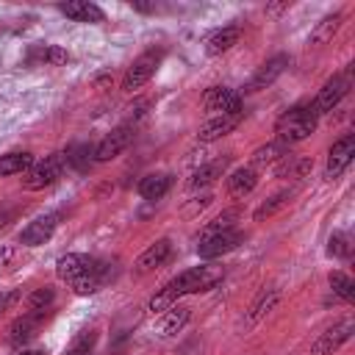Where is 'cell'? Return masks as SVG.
Segmentation results:
<instances>
[{"label":"cell","instance_id":"836d02e7","mask_svg":"<svg viewBox=\"0 0 355 355\" xmlns=\"http://www.w3.org/2000/svg\"><path fill=\"white\" fill-rule=\"evenodd\" d=\"M94 330H83V333H78L75 338H72V344H69V349L64 352V355H92V347H94Z\"/></svg>","mask_w":355,"mask_h":355},{"label":"cell","instance_id":"4316f807","mask_svg":"<svg viewBox=\"0 0 355 355\" xmlns=\"http://www.w3.org/2000/svg\"><path fill=\"white\" fill-rule=\"evenodd\" d=\"M286 153H288V147H286V144H280V141L261 144V147L252 153V169H255V166H266V164H277Z\"/></svg>","mask_w":355,"mask_h":355},{"label":"cell","instance_id":"7a4b0ae2","mask_svg":"<svg viewBox=\"0 0 355 355\" xmlns=\"http://www.w3.org/2000/svg\"><path fill=\"white\" fill-rule=\"evenodd\" d=\"M316 130V114L311 105H294L291 111H286L277 125H275V133H277V141L280 144H297L302 139H308L311 133Z\"/></svg>","mask_w":355,"mask_h":355},{"label":"cell","instance_id":"f1b7e54d","mask_svg":"<svg viewBox=\"0 0 355 355\" xmlns=\"http://www.w3.org/2000/svg\"><path fill=\"white\" fill-rule=\"evenodd\" d=\"M277 300H280V291H277V288H263V291L255 297V302L250 305V322L263 319V316L277 305Z\"/></svg>","mask_w":355,"mask_h":355},{"label":"cell","instance_id":"e0dca14e","mask_svg":"<svg viewBox=\"0 0 355 355\" xmlns=\"http://www.w3.org/2000/svg\"><path fill=\"white\" fill-rule=\"evenodd\" d=\"M58 11L67 14L75 22H105L103 8L94 6V3H89V0H67V3L58 6Z\"/></svg>","mask_w":355,"mask_h":355},{"label":"cell","instance_id":"9c48e42d","mask_svg":"<svg viewBox=\"0 0 355 355\" xmlns=\"http://www.w3.org/2000/svg\"><path fill=\"white\" fill-rule=\"evenodd\" d=\"M47 319V311H25L22 316H17L14 322H11V327H8V344H14V347H25L31 338H36V333H39V327H42V322Z\"/></svg>","mask_w":355,"mask_h":355},{"label":"cell","instance_id":"3957f363","mask_svg":"<svg viewBox=\"0 0 355 355\" xmlns=\"http://www.w3.org/2000/svg\"><path fill=\"white\" fill-rule=\"evenodd\" d=\"M64 169H67V166H64V153H53V155H47L44 161L33 164V166L25 172V178H22V189H28V191L47 189V186H53V183L61 178Z\"/></svg>","mask_w":355,"mask_h":355},{"label":"cell","instance_id":"74e56055","mask_svg":"<svg viewBox=\"0 0 355 355\" xmlns=\"http://www.w3.org/2000/svg\"><path fill=\"white\" fill-rule=\"evenodd\" d=\"M19 355H47L44 349H19Z\"/></svg>","mask_w":355,"mask_h":355},{"label":"cell","instance_id":"d4e9b609","mask_svg":"<svg viewBox=\"0 0 355 355\" xmlns=\"http://www.w3.org/2000/svg\"><path fill=\"white\" fill-rule=\"evenodd\" d=\"M225 166H227V161L222 158V161H211V164H205V166H200L194 175H191V180H189V186L191 189H205V186H211L216 178H222V172H225Z\"/></svg>","mask_w":355,"mask_h":355},{"label":"cell","instance_id":"d590c367","mask_svg":"<svg viewBox=\"0 0 355 355\" xmlns=\"http://www.w3.org/2000/svg\"><path fill=\"white\" fill-rule=\"evenodd\" d=\"M14 214H17L14 208H0V227H6V225L14 219Z\"/></svg>","mask_w":355,"mask_h":355},{"label":"cell","instance_id":"7c38bea8","mask_svg":"<svg viewBox=\"0 0 355 355\" xmlns=\"http://www.w3.org/2000/svg\"><path fill=\"white\" fill-rule=\"evenodd\" d=\"M58 214H44V216H39V219H33L22 233H19V244L22 247H39V244H44V241H50V236L55 233V227H58Z\"/></svg>","mask_w":355,"mask_h":355},{"label":"cell","instance_id":"484cf974","mask_svg":"<svg viewBox=\"0 0 355 355\" xmlns=\"http://www.w3.org/2000/svg\"><path fill=\"white\" fill-rule=\"evenodd\" d=\"M31 166H33V155L31 153H8V155L0 158V178L28 172Z\"/></svg>","mask_w":355,"mask_h":355},{"label":"cell","instance_id":"6da1fadb","mask_svg":"<svg viewBox=\"0 0 355 355\" xmlns=\"http://www.w3.org/2000/svg\"><path fill=\"white\" fill-rule=\"evenodd\" d=\"M222 277H225V272H222L219 266H191V269L180 272L178 277H172L164 288H158V291L150 297L147 311H150V313H164L166 308L178 305V300L186 297V294L211 291Z\"/></svg>","mask_w":355,"mask_h":355},{"label":"cell","instance_id":"7402d4cb","mask_svg":"<svg viewBox=\"0 0 355 355\" xmlns=\"http://www.w3.org/2000/svg\"><path fill=\"white\" fill-rule=\"evenodd\" d=\"M311 166H313V161H311L308 155L286 153V155L275 164V175H277V178H294V180H300V178H305V175L311 172Z\"/></svg>","mask_w":355,"mask_h":355},{"label":"cell","instance_id":"ac0fdd59","mask_svg":"<svg viewBox=\"0 0 355 355\" xmlns=\"http://www.w3.org/2000/svg\"><path fill=\"white\" fill-rule=\"evenodd\" d=\"M92 263H94V258H92V255L67 252V255H61V258H58V263H55V275H58L61 280L72 283V280H75V277H80Z\"/></svg>","mask_w":355,"mask_h":355},{"label":"cell","instance_id":"8fae6325","mask_svg":"<svg viewBox=\"0 0 355 355\" xmlns=\"http://www.w3.org/2000/svg\"><path fill=\"white\" fill-rule=\"evenodd\" d=\"M352 155H355V136H344L338 139L330 153H327V166H324V178H338L349 164H352Z\"/></svg>","mask_w":355,"mask_h":355},{"label":"cell","instance_id":"277c9868","mask_svg":"<svg viewBox=\"0 0 355 355\" xmlns=\"http://www.w3.org/2000/svg\"><path fill=\"white\" fill-rule=\"evenodd\" d=\"M161 58H164L161 50H147V53H141V55L128 67V72H125V78H122V89H125V92L141 89V86L155 75Z\"/></svg>","mask_w":355,"mask_h":355},{"label":"cell","instance_id":"30bf717a","mask_svg":"<svg viewBox=\"0 0 355 355\" xmlns=\"http://www.w3.org/2000/svg\"><path fill=\"white\" fill-rule=\"evenodd\" d=\"M241 241H244V233L233 227V230H222V233H214L208 239H200L197 252H200V258H219V255L236 250Z\"/></svg>","mask_w":355,"mask_h":355},{"label":"cell","instance_id":"603a6c76","mask_svg":"<svg viewBox=\"0 0 355 355\" xmlns=\"http://www.w3.org/2000/svg\"><path fill=\"white\" fill-rule=\"evenodd\" d=\"M169 186H172V175H166V172H153V175H144L136 189H139V194H141L144 200H161V197L169 191Z\"/></svg>","mask_w":355,"mask_h":355},{"label":"cell","instance_id":"5b68a950","mask_svg":"<svg viewBox=\"0 0 355 355\" xmlns=\"http://www.w3.org/2000/svg\"><path fill=\"white\" fill-rule=\"evenodd\" d=\"M349 92V72H338V75H333L322 89H319V94H316V100L311 103V108H313V114L319 116V114H327V111H333L338 103H341V97Z\"/></svg>","mask_w":355,"mask_h":355},{"label":"cell","instance_id":"1f68e13d","mask_svg":"<svg viewBox=\"0 0 355 355\" xmlns=\"http://www.w3.org/2000/svg\"><path fill=\"white\" fill-rule=\"evenodd\" d=\"M53 300H55V291H53L50 286H42V288H33V291L28 294L25 308H28V311H50Z\"/></svg>","mask_w":355,"mask_h":355},{"label":"cell","instance_id":"8992f818","mask_svg":"<svg viewBox=\"0 0 355 355\" xmlns=\"http://www.w3.org/2000/svg\"><path fill=\"white\" fill-rule=\"evenodd\" d=\"M133 136H136V128L133 125H119V128H114L94 150H92V158L97 161V164H103V161H111V158H116L122 150H128L130 147V141H133Z\"/></svg>","mask_w":355,"mask_h":355},{"label":"cell","instance_id":"4dcf8cb0","mask_svg":"<svg viewBox=\"0 0 355 355\" xmlns=\"http://www.w3.org/2000/svg\"><path fill=\"white\" fill-rule=\"evenodd\" d=\"M236 219H239V211H236V208L222 211L216 219H211V222L202 227V239H208V236H214V233H222V230H233V227H236Z\"/></svg>","mask_w":355,"mask_h":355},{"label":"cell","instance_id":"83f0119b","mask_svg":"<svg viewBox=\"0 0 355 355\" xmlns=\"http://www.w3.org/2000/svg\"><path fill=\"white\" fill-rule=\"evenodd\" d=\"M92 161H94V158H92V147H89V144H72V147L64 153V166H67V169H75V172L89 169Z\"/></svg>","mask_w":355,"mask_h":355},{"label":"cell","instance_id":"4fadbf2b","mask_svg":"<svg viewBox=\"0 0 355 355\" xmlns=\"http://www.w3.org/2000/svg\"><path fill=\"white\" fill-rule=\"evenodd\" d=\"M67 61H69V53L55 44H33L25 55L28 67H61Z\"/></svg>","mask_w":355,"mask_h":355},{"label":"cell","instance_id":"d6986e66","mask_svg":"<svg viewBox=\"0 0 355 355\" xmlns=\"http://www.w3.org/2000/svg\"><path fill=\"white\" fill-rule=\"evenodd\" d=\"M239 39H241V28H239V25H225V28L214 31V33L205 39V53H208V55H222V53H227L233 44H239Z\"/></svg>","mask_w":355,"mask_h":355},{"label":"cell","instance_id":"d6a6232c","mask_svg":"<svg viewBox=\"0 0 355 355\" xmlns=\"http://www.w3.org/2000/svg\"><path fill=\"white\" fill-rule=\"evenodd\" d=\"M330 288H333V294H338L344 302H352V297H355V283H352V277H347L344 272H330Z\"/></svg>","mask_w":355,"mask_h":355},{"label":"cell","instance_id":"2e32d148","mask_svg":"<svg viewBox=\"0 0 355 355\" xmlns=\"http://www.w3.org/2000/svg\"><path fill=\"white\" fill-rule=\"evenodd\" d=\"M288 67V55H275V58H269L255 75H252V80L247 83V92H258V89H266V86H272L280 75H283V69Z\"/></svg>","mask_w":355,"mask_h":355},{"label":"cell","instance_id":"cb8c5ba5","mask_svg":"<svg viewBox=\"0 0 355 355\" xmlns=\"http://www.w3.org/2000/svg\"><path fill=\"white\" fill-rule=\"evenodd\" d=\"M291 197H294V189H283V191H275L269 200H263V202L255 208V214H252V216H255L258 222H261V219H269L272 214H277L280 208H286V205L291 202Z\"/></svg>","mask_w":355,"mask_h":355},{"label":"cell","instance_id":"ffe728a7","mask_svg":"<svg viewBox=\"0 0 355 355\" xmlns=\"http://www.w3.org/2000/svg\"><path fill=\"white\" fill-rule=\"evenodd\" d=\"M258 186V172L252 166H239L230 178H227V194L233 200H244L252 189Z\"/></svg>","mask_w":355,"mask_h":355},{"label":"cell","instance_id":"8d00e7d4","mask_svg":"<svg viewBox=\"0 0 355 355\" xmlns=\"http://www.w3.org/2000/svg\"><path fill=\"white\" fill-rule=\"evenodd\" d=\"M14 300H17V294H3V297H0V313H3Z\"/></svg>","mask_w":355,"mask_h":355},{"label":"cell","instance_id":"e575fe53","mask_svg":"<svg viewBox=\"0 0 355 355\" xmlns=\"http://www.w3.org/2000/svg\"><path fill=\"white\" fill-rule=\"evenodd\" d=\"M349 250H352V239H349V233H333V236H330V241H327V252H330L333 258H347Z\"/></svg>","mask_w":355,"mask_h":355},{"label":"cell","instance_id":"52a82bcc","mask_svg":"<svg viewBox=\"0 0 355 355\" xmlns=\"http://www.w3.org/2000/svg\"><path fill=\"white\" fill-rule=\"evenodd\" d=\"M202 108L208 114H216V116H225V114H244L241 111V97L227 89V86H211L205 89L202 94Z\"/></svg>","mask_w":355,"mask_h":355},{"label":"cell","instance_id":"f546056e","mask_svg":"<svg viewBox=\"0 0 355 355\" xmlns=\"http://www.w3.org/2000/svg\"><path fill=\"white\" fill-rule=\"evenodd\" d=\"M338 25H341V14H330V17H324L316 28H313V33H311V44H327L330 39H333V33L338 31Z\"/></svg>","mask_w":355,"mask_h":355},{"label":"cell","instance_id":"9a60e30c","mask_svg":"<svg viewBox=\"0 0 355 355\" xmlns=\"http://www.w3.org/2000/svg\"><path fill=\"white\" fill-rule=\"evenodd\" d=\"M241 119H244V114H225V116H214V119H208V122L200 128L197 139H200V141H205V144H208V141H216V139L227 136L230 130H236Z\"/></svg>","mask_w":355,"mask_h":355},{"label":"cell","instance_id":"44dd1931","mask_svg":"<svg viewBox=\"0 0 355 355\" xmlns=\"http://www.w3.org/2000/svg\"><path fill=\"white\" fill-rule=\"evenodd\" d=\"M189 319H191V308H189V305H172V308L164 311V319L158 322V333H161L164 338L178 336V333L189 324Z\"/></svg>","mask_w":355,"mask_h":355},{"label":"cell","instance_id":"ba28073f","mask_svg":"<svg viewBox=\"0 0 355 355\" xmlns=\"http://www.w3.org/2000/svg\"><path fill=\"white\" fill-rule=\"evenodd\" d=\"M355 333V322L352 319H341L333 327H327L313 344H311V355H333L341 344H347Z\"/></svg>","mask_w":355,"mask_h":355},{"label":"cell","instance_id":"5bb4252c","mask_svg":"<svg viewBox=\"0 0 355 355\" xmlns=\"http://www.w3.org/2000/svg\"><path fill=\"white\" fill-rule=\"evenodd\" d=\"M169 255H172V244H169V239H158V241H153V244L136 258V272H139V275L153 272V269L164 266Z\"/></svg>","mask_w":355,"mask_h":355}]
</instances>
